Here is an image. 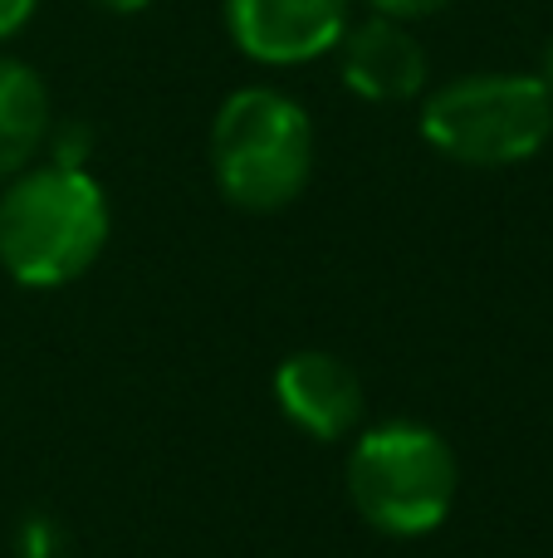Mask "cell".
<instances>
[{
    "mask_svg": "<svg viewBox=\"0 0 553 558\" xmlns=\"http://www.w3.org/2000/svg\"><path fill=\"white\" fill-rule=\"evenodd\" d=\"M98 10H108V15H137V10H147L152 0H94Z\"/></svg>",
    "mask_w": 553,
    "mask_h": 558,
    "instance_id": "obj_11",
    "label": "cell"
},
{
    "mask_svg": "<svg viewBox=\"0 0 553 558\" xmlns=\"http://www.w3.org/2000/svg\"><path fill=\"white\" fill-rule=\"evenodd\" d=\"M339 78L348 94L368 104H411L427 94V45L411 35V25L388 15L353 20L339 39Z\"/></svg>",
    "mask_w": 553,
    "mask_h": 558,
    "instance_id": "obj_6",
    "label": "cell"
},
{
    "mask_svg": "<svg viewBox=\"0 0 553 558\" xmlns=\"http://www.w3.org/2000/svg\"><path fill=\"white\" fill-rule=\"evenodd\" d=\"M362 5H368L372 15H388V20H402V25H411V20L441 15V10L456 5V0H362Z\"/></svg>",
    "mask_w": 553,
    "mask_h": 558,
    "instance_id": "obj_9",
    "label": "cell"
},
{
    "mask_svg": "<svg viewBox=\"0 0 553 558\" xmlns=\"http://www.w3.org/2000/svg\"><path fill=\"white\" fill-rule=\"evenodd\" d=\"M539 84H544L549 94H553V39L544 45V59H539Z\"/></svg>",
    "mask_w": 553,
    "mask_h": 558,
    "instance_id": "obj_12",
    "label": "cell"
},
{
    "mask_svg": "<svg viewBox=\"0 0 553 558\" xmlns=\"http://www.w3.org/2000/svg\"><path fill=\"white\" fill-rule=\"evenodd\" d=\"M456 451L421 422H382L348 451V500L388 539L441 530L456 505Z\"/></svg>",
    "mask_w": 553,
    "mask_h": 558,
    "instance_id": "obj_3",
    "label": "cell"
},
{
    "mask_svg": "<svg viewBox=\"0 0 553 558\" xmlns=\"http://www.w3.org/2000/svg\"><path fill=\"white\" fill-rule=\"evenodd\" d=\"M211 177L235 211L270 216L299 202L314 177V123L270 84L235 88L211 123Z\"/></svg>",
    "mask_w": 553,
    "mask_h": 558,
    "instance_id": "obj_2",
    "label": "cell"
},
{
    "mask_svg": "<svg viewBox=\"0 0 553 558\" xmlns=\"http://www.w3.org/2000/svg\"><path fill=\"white\" fill-rule=\"evenodd\" d=\"M49 133H54V113H49L45 78L25 59L0 54V182L35 167Z\"/></svg>",
    "mask_w": 553,
    "mask_h": 558,
    "instance_id": "obj_8",
    "label": "cell"
},
{
    "mask_svg": "<svg viewBox=\"0 0 553 558\" xmlns=\"http://www.w3.org/2000/svg\"><path fill=\"white\" fill-rule=\"evenodd\" d=\"M274 402L314 441H343L362 422L358 373L323 348H304V353L284 357L280 373H274Z\"/></svg>",
    "mask_w": 553,
    "mask_h": 558,
    "instance_id": "obj_7",
    "label": "cell"
},
{
    "mask_svg": "<svg viewBox=\"0 0 553 558\" xmlns=\"http://www.w3.org/2000/svg\"><path fill=\"white\" fill-rule=\"evenodd\" d=\"M35 10H39V0H0V39L20 35L35 20Z\"/></svg>",
    "mask_w": 553,
    "mask_h": 558,
    "instance_id": "obj_10",
    "label": "cell"
},
{
    "mask_svg": "<svg viewBox=\"0 0 553 558\" xmlns=\"http://www.w3.org/2000/svg\"><path fill=\"white\" fill-rule=\"evenodd\" d=\"M353 25V0H225V35L265 69H294L333 54Z\"/></svg>",
    "mask_w": 553,
    "mask_h": 558,
    "instance_id": "obj_5",
    "label": "cell"
},
{
    "mask_svg": "<svg viewBox=\"0 0 553 558\" xmlns=\"http://www.w3.org/2000/svg\"><path fill=\"white\" fill-rule=\"evenodd\" d=\"M421 137L460 167H519L553 137L539 74H466L421 98Z\"/></svg>",
    "mask_w": 553,
    "mask_h": 558,
    "instance_id": "obj_4",
    "label": "cell"
},
{
    "mask_svg": "<svg viewBox=\"0 0 553 558\" xmlns=\"http://www.w3.org/2000/svg\"><path fill=\"white\" fill-rule=\"evenodd\" d=\"M0 265L25 289H64L108 245V196L84 167L39 162L0 182Z\"/></svg>",
    "mask_w": 553,
    "mask_h": 558,
    "instance_id": "obj_1",
    "label": "cell"
}]
</instances>
